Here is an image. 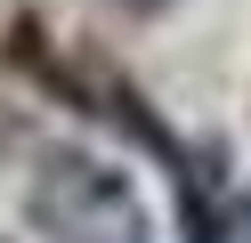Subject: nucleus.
I'll use <instances>...</instances> for the list:
<instances>
[{
    "label": "nucleus",
    "instance_id": "2",
    "mask_svg": "<svg viewBox=\"0 0 251 243\" xmlns=\"http://www.w3.org/2000/svg\"><path fill=\"white\" fill-rule=\"evenodd\" d=\"M114 8H122V16H162L170 0H114Z\"/></svg>",
    "mask_w": 251,
    "mask_h": 243
},
{
    "label": "nucleus",
    "instance_id": "1",
    "mask_svg": "<svg viewBox=\"0 0 251 243\" xmlns=\"http://www.w3.org/2000/svg\"><path fill=\"white\" fill-rule=\"evenodd\" d=\"M25 219L41 243H154L146 194L89 146H41L25 170Z\"/></svg>",
    "mask_w": 251,
    "mask_h": 243
}]
</instances>
